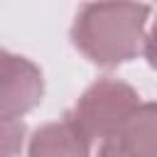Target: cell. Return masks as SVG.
Segmentation results:
<instances>
[{
	"label": "cell",
	"mask_w": 157,
	"mask_h": 157,
	"mask_svg": "<svg viewBox=\"0 0 157 157\" xmlns=\"http://www.w3.org/2000/svg\"><path fill=\"white\" fill-rule=\"evenodd\" d=\"M137 105L140 96L130 83L113 76H103L81 93L69 118L91 142H103L135 113Z\"/></svg>",
	"instance_id": "obj_2"
},
{
	"label": "cell",
	"mask_w": 157,
	"mask_h": 157,
	"mask_svg": "<svg viewBox=\"0 0 157 157\" xmlns=\"http://www.w3.org/2000/svg\"><path fill=\"white\" fill-rule=\"evenodd\" d=\"M147 5L135 2H91L76 12L71 25L74 47L98 66H118L145 47Z\"/></svg>",
	"instance_id": "obj_1"
},
{
	"label": "cell",
	"mask_w": 157,
	"mask_h": 157,
	"mask_svg": "<svg viewBox=\"0 0 157 157\" xmlns=\"http://www.w3.org/2000/svg\"><path fill=\"white\" fill-rule=\"evenodd\" d=\"M142 52H145L147 64H150V66L157 71V20L152 22L150 32L145 34V47H142Z\"/></svg>",
	"instance_id": "obj_7"
},
{
	"label": "cell",
	"mask_w": 157,
	"mask_h": 157,
	"mask_svg": "<svg viewBox=\"0 0 157 157\" xmlns=\"http://www.w3.org/2000/svg\"><path fill=\"white\" fill-rule=\"evenodd\" d=\"M44 78L27 56L0 49V120H20L39 105Z\"/></svg>",
	"instance_id": "obj_3"
},
{
	"label": "cell",
	"mask_w": 157,
	"mask_h": 157,
	"mask_svg": "<svg viewBox=\"0 0 157 157\" xmlns=\"http://www.w3.org/2000/svg\"><path fill=\"white\" fill-rule=\"evenodd\" d=\"M22 120H0V157H15L25 145Z\"/></svg>",
	"instance_id": "obj_6"
},
{
	"label": "cell",
	"mask_w": 157,
	"mask_h": 157,
	"mask_svg": "<svg viewBox=\"0 0 157 157\" xmlns=\"http://www.w3.org/2000/svg\"><path fill=\"white\" fill-rule=\"evenodd\" d=\"M27 157H91V140L74 125L69 115L47 123L29 137Z\"/></svg>",
	"instance_id": "obj_5"
},
{
	"label": "cell",
	"mask_w": 157,
	"mask_h": 157,
	"mask_svg": "<svg viewBox=\"0 0 157 157\" xmlns=\"http://www.w3.org/2000/svg\"><path fill=\"white\" fill-rule=\"evenodd\" d=\"M96 157H157V101L140 103L135 113L101 142Z\"/></svg>",
	"instance_id": "obj_4"
}]
</instances>
